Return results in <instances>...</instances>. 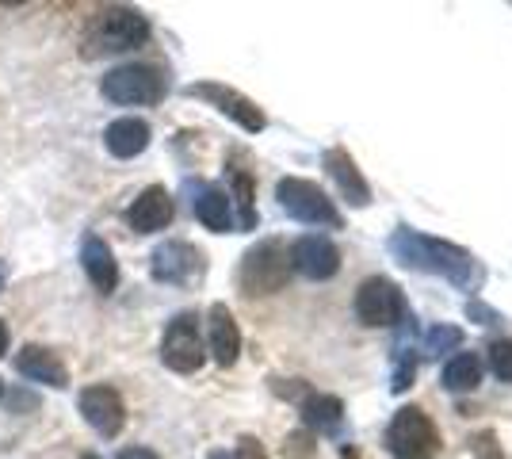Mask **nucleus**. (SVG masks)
Wrapping results in <instances>:
<instances>
[{"mask_svg": "<svg viewBox=\"0 0 512 459\" xmlns=\"http://www.w3.org/2000/svg\"><path fill=\"white\" fill-rule=\"evenodd\" d=\"M390 253L406 264V268L436 272V276H444L448 284L463 287V291L478 287V280H482V268H478V261L470 257L463 245L425 238V234H417V230H409V226H398V230L390 234Z\"/></svg>", "mask_w": 512, "mask_h": 459, "instance_id": "obj_1", "label": "nucleus"}, {"mask_svg": "<svg viewBox=\"0 0 512 459\" xmlns=\"http://www.w3.org/2000/svg\"><path fill=\"white\" fill-rule=\"evenodd\" d=\"M150 20L138 12V8H127V4H111V8H100L85 31V54L88 58H107V54H127V50H138V46L150 43Z\"/></svg>", "mask_w": 512, "mask_h": 459, "instance_id": "obj_2", "label": "nucleus"}, {"mask_svg": "<svg viewBox=\"0 0 512 459\" xmlns=\"http://www.w3.org/2000/svg\"><path fill=\"white\" fill-rule=\"evenodd\" d=\"M291 276V253L279 238L256 241L241 257V287L245 295H276Z\"/></svg>", "mask_w": 512, "mask_h": 459, "instance_id": "obj_3", "label": "nucleus"}, {"mask_svg": "<svg viewBox=\"0 0 512 459\" xmlns=\"http://www.w3.org/2000/svg\"><path fill=\"white\" fill-rule=\"evenodd\" d=\"M276 199H279V207H283L295 222H306V226H329V230L341 226V211L333 207V199L325 196L314 180L283 176V180L276 184Z\"/></svg>", "mask_w": 512, "mask_h": 459, "instance_id": "obj_4", "label": "nucleus"}, {"mask_svg": "<svg viewBox=\"0 0 512 459\" xmlns=\"http://www.w3.org/2000/svg\"><path fill=\"white\" fill-rule=\"evenodd\" d=\"M386 444H390L394 459H436V452H440V433H436V425H432V417L425 410L406 406V410H398L394 421H390Z\"/></svg>", "mask_w": 512, "mask_h": 459, "instance_id": "obj_5", "label": "nucleus"}, {"mask_svg": "<svg viewBox=\"0 0 512 459\" xmlns=\"http://www.w3.org/2000/svg\"><path fill=\"white\" fill-rule=\"evenodd\" d=\"M356 318L371 329H386V326H402L409 318V306L402 287L386 276H371L363 280L360 291H356Z\"/></svg>", "mask_w": 512, "mask_h": 459, "instance_id": "obj_6", "label": "nucleus"}, {"mask_svg": "<svg viewBox=\"0 0 512 459\" xmlns=\"http://www.w3.org/2000/svg\"><path fill=\"white\" fill-rule=\"evenodd\" d=\"M207 345L199 337V318L195 314H176L161 337V364L176 375H192L203 368Z\"/></svg>", "mask_w": 512, "mask_h": 459, "instance_id": "obj_7", "label": "nucleus"}, {"mask_svg": "<svg viewBox=\"0 0 512 459\" xmlns=\"http://www.w3.org/2000/svg\"><path fill=\"white\" fill-rule=\"evenodd\" d=\"M100 92H104V100L123 104V108H130V104H157L165 96V73L153 66H138V62L119 66L104 77Z\"/></svg>", "mask_w": 512, "mask_h": 459, "instance_id": "obj_8", "label": "nucleus"}, {"mask_svg": "<svg viewBox=\"0 0 512 459\" xmlns=\"http://www.w3.org/2000/svg\"><path fill=\"white\" fill-rule=\"evenodd\" d=\"M77 406H81V417H85L88 425H92L104 440H115L119 433H123V425H127L123 394L115 391V387H107V383H92V387H85L81 398H77Z\"/></svg>", "mask_w": 512, "mask_h": 459, "instance_id": "obj_9", "label": "nucleus"}, {"mask_svg": "<svg viewBox=\"0 0 512 459\" xmlns=\"http://www.w3.org/2000/svg\"><path fill=\"white\" fill-rule=\"evenodd\" d=\"M150 276L157 284L184 287L203 276V253L188 241H165L157 245L150 257Z\"/></svg>", "mask_w": 512, "mask_h": 459, "instance_id": "obj_10", "label": "nucleus"}, {"mask_svg": "<svg viewBox=\"0 0 512 459\" xmlns=\"http://www.w3.org/2000/svg\"><path fill=\"white\" fill-rule=\"evenodd\" d=\"M188 96H195V100H207V104H214V108L222 111V115H230L241 131L249 134H260L264 127H268V119H264V111L256 108L249 96H241L237 88L230 85H214V81H199V85H188L184 88Z\"/></svg>", "mask_w": 512, "mask_h": 459, "instance_id": "obj_11", "label": "nucleus"}, {"mask_svg": "<svg viewBox=\"0 0 512 459\" xmlns=\"http://www.w3.org/2000/svg\"><path fill=\"white\" fill-rule=\"evenodd\" d=\"M291 268L306 280H333L341 272V249L325 234H306L291 245Z\"/></svg>", "mask_w": 512, "mask_h": 459, "instance_id": "obj_12", "label": "nucleus"}, {"mask_svg": "<svg viewBox=\"0 0 512 459\" xmlns=\"http://www.w3.org/2000/svg\"><path fill=\"white\" fill-rule=\"evenodd\" d=\"M207 352L222 368H234L237 356H241V329H237L226 303H214L211 314H207Z\"/></svg>", "mask_w": 512, "mask_h": 459, "instance_id": "obj_13", "label": "nucleus"}, {"mask_svg": "<svg viewBox=\"0 0 512 459\" xmlns=\"http://www.w3.org/2000/svg\"><path fill=\"white\" fill-rule=\"evenodd\" d=\"M81 268H85L88 284L96 287L100 295H111L119 287V261H115L111 245L100 234H85L81 238Z\"/></svg>", "mask_w": 512, "mask_h": 459, "instance_id": "obj_14", "label": "nucleus"}, {"mask_svg": "<svg viewBox=\"0 0 512 459\" xmlns=\"http://www.w3.org/2000/svg\"><path fill=\"white\" fill-rule=\"evenodd\" d=\"M16 372L31 383H43V387H65L69 383V368L54 349L46 345H23L16 352Z\"/></svg>", "mask_w": 512, "mask_h": 459, "instance_id": "obj_15", "label": "nucleus"}, {"mask_svg": "<svg viewBox=\"0 0 512 459\" xmlns=\"http://www.w3.org/2000/svg\"><path fill=\"white\" fill-rule=\"evenodd\" d=\"M127 222L134 234H153V230H165L172 222V196L161 184H150L142 196L130 203Z\"/></svg>", "mask_w": 512, "mask_h": 459, "instance_id": "obj_16", "label": "nucleus"}, {"mask_svg": "<svg viewBox=\"0 0 512 459\" xmlns=\"http://www.w3.org/2000/svg\"><path fill=\"white\" fill-rule=\"evenodd\" d=\"M104 146L111 157H119V161H130V157H138V153L150 150V123L146 119H115L111 127L104 131Z\"/></svg>", "mask_w": 512, "mask_h": 459, "instance_id": "obj_17", "label": "nucleus"}, {"mask_svg": "<svg viewBox=\"0 0 512 459\" xmlns=\"http://www.w3.org/2000/svg\"><path fill=\"white\" fill-rule=\"evenodd\" d=\"M325 169L329 176L337 180V188H341V196L352 203V207H367L371 203V184L363 180L360 165L352 161V153L344 150H329L325 153Z\"/></svg>", "mask_w": 512, "mask_h": 459, "instance_id": "obj_18", "label": "nucleus"}, {"mask_svg": "<svg viewBox=\"0 0 512 459\" xmlns=\"http://www.w3.org/2000/svg\"><path fill=\"white\" fill-rule=\"evenodd\" d=\"M195 219L203 222L207 230L214 234H226V230H234V211H230V196L222 192V188H195Z\"/></svg>", "mask_w": 512, "mask_h": 459, "instance_id": "obj_19", "label": "nucleus"}, {"mask_svg": "<svg viewBox=\"0 0 512 459\" xmlns=\"http://www.w3.org/2000/svg\"><path fill=\"white\" fill-rule=\"evenodd\" d=\"M302 421L321 433V437H337L344 425V406L341 398H333V394H314V398H306L302 402Z\"/></svg>", "mask_w": 512, "mask_h": 459, "instance_id": "obj_20", "label": "nucleus"}, {"mask_svg": "<svg viewBox=\"0 0 512 459\" xmlns=\"http://www.w3.org/2000/svg\"><path fill=\"white\" fill-rule=\"evenodd\" d=\"M482 383V360H478V352H459V356H451L448 368H444V387L448 391H474Z\"/></svg>", "mask_w": 512, "mask_h": 459, "instance_id": "obj_21", "label": "nucleus"}, {"mask_svg": "<svg viewBox=\"0 0 512 459\" xmlns=\"http://www.w3.org/2000/svg\"><path fill=\"white\" fill-rule=\"evenodd\" d=\"M413 375H417V352L406 341V333L398 337L394 345V375H390V391L394 394H406L413 387Z\"/></svg>", "mask_w": 512, "mask_h": 459, "instance_id": "obj_22", "label": "nucleus"}, {"mask_svg": "<svg viewBox=\"0 0 512 459\" xmlns=\"http://www.w3.org/2000/svg\"><path fill=\"white\" fill-rule=\"evenodd\" d=\"M230 184H234V203H237V226L241 230H256V207H253V176L230 169Z\"/></svg>", "mask_w": 512, "mask_h": 459, "instance_id": "obj_23", "label": "nucleus"}, {"mask_svg": "<svg viewBox=\"0 0 512 459\" xmlns=\"http://www.w3.org/2000/svg\"><path fill=\"white\" fill-rule=\"evenodd\" d=\"M463 345V329L459 326H436L425 333V352L428 356H440V352H451Z\"/></svg>", "mask_w": 512, "mask_h": 459, "instance_id": "obj_24", "label": "nucleus"}, {"mask_svg": "<svg viewBox=\"0 0 512 459\" xmlns=\"http://www.w3.org/2000/svg\"><path fill=\"white\" fill-rule=\"evenodd\" d=\"M490 364H493V375H497L501 383H512V341H493Z\"/></svg>", "mask_w": 512, "mask_h": 459, "instance_id": "obj_25", "label": "nucleus"}, {"mask_svg": "<svg viewBox=\"0 0 512 459\" xmlns=\"http://www.w3.org/2000/svg\"><path fill=\"white\" fill-rule=\"evenodd\" d=\"M230 459H268V452H264V444L256 437H241L237 440V452Z\"/></svg>", "mask_w": 512, "mask_h": 459, "instance_id": "obj_26", "label": "nucleus"}, {"mask_svg": "<svg viewBox=\"0 0 512 459\" xmlns=\"http://www.w3.org/2000/svg\"><path fill=\"white\" fill-rule=\"evenodd\" d=\"M467 318H478V326H493V322H501L490 306H482V303H467Z\"/></svg>", "mask_w": 512, "mask_h": 459, "instance_id": "obj_27", "label": "nucleus"}, {"mask_svg": "<svg viewBox=\"0 0 512 459\" xmlns=\"http://www.w3.org/2000/svg\"><path fill=\"white\" fill-rule=\"evenodd\" d=\"M119 459H161V456H157L153 448H138V444H134V448H123Z\"/></svg>", "mask_w": 512, "mask_h": 459, "instance_id": "obj_28", "label": "nucleus"}, {"mask_svg": "<svg viewBox=\"0 0 512 459\" xmlns=\"http://www.w3.org/2000/svg\"><path fill=\"white\" fill-rule=\"evenodd\" d=\"M490 444H493V437H482V440H478V456H482V459H497L490 452Z\"/></svg>", "mask_w": 512, "mask_h": 459, "instance_id": "obj_29", "label": "nucleus"}, {"mask_svg": "<svg viewBox=\"0 0 512 459\" xmlns=\"http://www.w3.org/2000/svg\"><path fill=\"white\" fill-rule=\"evenodd\" d=\"M8 345H12V333H8V326H4V322H0V356H4V352H8Z\"/></svg>", "mask_w": 512, "mask_h": 459, "instance_id": "obj_30", "label": "nucleus"}, {"mask_svg": "<svg viewBox=\"0 0 512 459\" xmlns=\"http://www.w3.org/2000/svg\"><path fill=\"white\" fill-rule=\"evenodd\" d=\"M4 280H8V268H4V261H0V291H4Z\"/></svg>", "mask_w": 512, "mask_h": 459, "instance_id": "obj_31", "label": "nucleus"}, {"mask_svg": "<svg viewBox=\"0 0 512 459\" xmlns=\"http://www.w3.org/2000/svg\"><path fill=\"white\" fill-rule=\"evenodd\" d=\"M207 459H230V452H222V448H218V452H211Z\"/></svg>", "mask_w": 512, "mask_h": 459, "instance_id": "obj_32", "label": "nucleus"}, {"mask_svg": "<svg viewBox=\"0 0 512 459\" xmlns=\"http://www.w3.org/2000/svg\"><path fill=\"white\" fill-rule=\"evenodd\" d=\"M0 398H4V383H0Z\"/></svg>", "mask_w": 512, "mask_h": 459, "instance_id": "obj_33", "label": "nucleus"}, {"mask_svg": "<svg viewBox=\"0 0 512 459\" xmlns=\"http://www.w3.org/2000/svg\"><path fill=\"white\" fill-rule=\"evenodd\" d=\"M81 459H100V456H81Z\"/></svg>", "mask_w": 512, "mask_h": 459, "instance_id": "obj_34", "label": "nucleus"}, {"mask_svg": "<svg viewBox=\"0 0 512 459\" xmlns=\"http://www.w3.org/2000/svg\"><path fill=\"white\" fill-rule=\"evenodd\" d=\"M344 459H356V456H344Z\"/></svg>", "mask_w": 512, "mask_h": 459, "instance_id": "obj_35", "label": "nucleus"}]
</instances>
